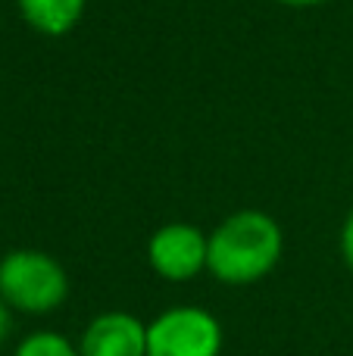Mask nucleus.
I'll return each instance as SVG.
<instances>
[{
    "label": "nucleus",
    "instance_id": "4",
    "mask_svg": "<svg viewBox=\"0 0 353 356\" xmlns=\"http://www.w3.org/2000/svg\"><path fill=\"white\" fill-rule=\"evenodd\" d=\"M210 234L191 222H166L147 241V263L166 282H191L206 272Z\"/></svg>",
    "mask_w": 353,
    "mask_h": 356
},
{
    "label": "nucleus",
    "instance_id": "7",
    "mask_svg": "<svg viewBox=\"0 0 353 356\" xmlns=\"http://www.w3.org/2000/svg\"><path fill=\"white\" fill-rule=\"evenodd\" d=\"M13 356H81V353L79 344H72L60 332H31L19 341Z\"/></svg>",
    "mask_w": 353,
    "mask_h": 356
},
{
    "label": "nucleus",
    "instance_id": "9",
    "mask_svg": "<svg viewBox=\"0 0 353 356\" xmlns=\"http://www.w3.org/2000/svg\"><path fill=\"white\" fill-rule=\"evenodd\" d=\"M10 328H13L10 307H6V303H3V297H0V347H3V341L10 338Z\"/></svg>",
    "mask_w": 353,
    "mask_h": 356
},
{
    "label": "nucleus",
    "instance_id": "10",
    "mask_svg": "<svg viewBox=\"0 0 353 356\" xmlns=\"http://www.w3.org/2000/svg\"><path fill=\"white\" fill-rule=\"evenodd\" d=\"M275 3L294 6V10H310V6H322V3H329V0H275Z\"/></svg>",
    "mask_w": 353,
    "mask_h": 356
},
{
    "label": "nucleus",
    "instance_id": "2",
    "mask_svg": "<svg viewBox=\"0 0 353 356\" xmlns=\"http://www.w3.org/2000/svg\"><path fill=\"white\" fill-rule=\"evenodd\" d=\"M0 297L25 316H47L69 297V275L56 257L44 250H10L0 259Z\"/></svg>",
    "mask_w": 353,
    "mask_h": 356
},
{
    "label": "nucleus",
    "instance_id": "5",
    "mask_svg": "<svg viewBox=\"0 0 353 356\" xmlns=\"http://www.w3.org/2000/svg\"><path fill=\"white\" fill-rule=\"evenodd\" d=\"M81 356H147V322L125 309L94 316L79 338Z\"/></svg>",
    "mask_w": 353,
    "mask_h": 356
},
{
    "label": "nucleus",
    "instance_id": "8",
    "mask_svg": "<svg viewBox=\"0 0 353 356\" xmlns=\"http://www.w3.org/2000/svg\"><path fill=\"white\" fill-rule=\"evenodd\" d=\"M341 259L353 272V207H350L347 219H344V225H341Z\"/></svg>",
    "mask_w": 353,
    "mask_h": 356
},
{
    "label": "nucleus",
    "instance_id": "1",
    "mask_svg": "<svg viewBox=\"0 0 353 356\" xmlns=\"http://www.w3.org/2000/svg\"><path fill=\"white\" fill-rule=\"evenodd\" d=\"M285 250V232L266 209H238L210 232L206 272L216 282L244 288L279 266Z\"/></svg>",
    "mask_w": 353,
    "mask_h": 356
},
{
    "label": "nucleus",
    "instance_id": "6",
    "mask_svg": "<svg viewBox=\"0 0 353 356\" xmlns=\"http://www.w3.org/2000/svg\"><path fill=\"white\" fill-rule=\"evenodd\" d=\"M28 29L47 38H63L81 22L88 0H16Z\"/></svg>",
    "mask_w": 353,
    "mask_h": 356
},
{
    "label": "nucleus",
    "instance_id": "3",
    "mask_svg": "<svg viewBox=\"0 0 353 356\" xmlns=\"http://www.w3.org/2000/svg\"><path fill=\"white\" fill-rule=\"evenodd\" d=\"M225 334L204 307H169L147 325V356H219Z\"/></svg>",
    "mask_w": 353,
    "mask_h": 356
}]
</instances>
